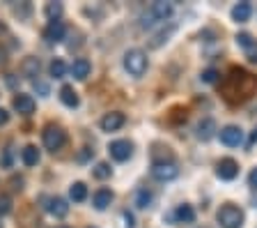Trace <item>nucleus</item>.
I'll list each match as a JSON object with an SVG mask.
<instances>
[{"mask_svg": "<svg viewBox=\"0 0 257 228\" xmlns=\"http://www.w3.org/2000/svg\"><path fill=\"white\" fill-rule=\"evenodd\" d=\"M223 90H225V97L230 99V102H232V95L234 93H239L236 95V102H243V99L252 97V93L257 90V76L234 67V69L230 71V76H227Z\"/></svg>", "mask_w": 257, "mask_h": 228, "instance_id": "nucleus-1", "label": "nucleus"}, {"mask_svg": "<svg viewBox=\"0 0 257 228\" xmlns=\"http://www.w3.org/2000/svg\"><path fill=\"white\" fill-rule=\"evenodd\" d=\"M147 53L140 49H131L124 53V69L128 71L131 76H136V79H140V76L147 71Z\"/></svg>", "mask_w": 257, "mask_h": 228, "instance_id": "nucleus-2", "label": "nucleus"}, {"mask_svg": "<svg viewBox=\"0 0 257 228\" xmlns=\"http://www.w3.org/2000/svg\"><path fill=\"white\" fill-rule=\"evenodd\" d=\"M170 17H172V5H170V3L159 0V3H152V7L147 10V14H143L140 26H143V28L154 26V23H159V21H168Z\"/></svg>", "mask_w": 257, "mask_h": 228, "instance_id": "nucleus-3", "label": "nucleus"}, {"mask_svg": "<svg viewBox=\"0 0 257 228\" xmlns=\"http://www.w3.org/2000/svg\"><path fill=\"white\" fill-rule=\"evenodd\" d=\"M216 219H218L220 228H241L243 226V212H241L236 205H232V203L220 207Z\"/></svg>", "mask_w": 257, "mask_h": 228, "instance_id": "nucleus-4", "label": "nucleus"}, {"mask_svg": "<svg viewBox=\"0 0 257 228\" xmlns=\"http://www.w3.org/2000/svg\"><path fill=\"white\" fill-rule=\"evenodd\" d=\"M42 138H44V147H46V150H51V152L60 150V147L64 145V141H67L64 131L60 129V127H55V125H46Z\"/></svg>", "mask_w": 257, "mask_h": 228, "instance_id": "nucleus-5", "label": "nucleus"}, {"mask_svg": "<svg viewBox=\"0 0 257 228\" xmlns=\"http://www.w3.org/2000/svg\"><path fill=\"white\" fill-rule=\"evenodd\" d=\"M152 175H154L159 182H170L179 175V169H177L175 162H156L152 166Z\"/></svg>", "mask_w": 257, "mask_h": 228, "instance_id": "nucleus-6", "label": "nucleus"}, {"mask_svg": "<svg viewBox=\"0 0 257 228\" xmlns=\"http://www.w3.org/2000/svg\"><path fill=\"white\" fill-rule=\"evenodd\" d=\"M108 152H110V157L115 159V162H126L131 155H134V143L131 141H112L110 145H108Z\"/></svg>", "mask_w": 257, "mask_h": 228, "instance_id": "nucleus-7", "label": "nucleus"}, {"mask_svg": "<svg viewBox=\"0 0 257 228\" xmlns=\"http://www.w3.org/2000/svg\"><path fill=\"white\" fill-rule=\"evenodd\" d=\"M220 141H223L227 147H239L241 141H243V131H241V127H236V125H227L220 129Z\"/></svg>", "mask_w": 257, "mask_h": 228, "instance_id": "nucleus-8", "label": "nucleus"}, {"mask_svg": "<svg viewBox=\"0 0 257 228\" xmlns=\"http://www.w3.org/2000/svg\"><path fill=\"white\" fill-rule=\"evenodd\" d=\"M216 175H218L220 180H234L236 175H239V164L230 157L220 159V162L216 164Z\"/></svg>", "mask_w": 257, "mask_h": 228, "instance_id": "nucleus-9", "label": "nucleus"}, {"mask_svg": "<svg viewBox=\"0 0 257 228\" xmlns=\"http://www.w3.org/2000/svg\"><path fill=\"white\" fill-rule=\"evenodd\" d=\"M124 113H119V111H112V113H106L101 118V122H99V125H101V129L103 131H108V134H110V131H117L119 127L124 125Z\"/></svg>", "mask_w": 257, "mask_h": 228, "instance_id": "nucleus-10", "label": "nucleus"}, {"mask_svg": "<svg viewBox=\"0 0 257 228\" xmlns=\"http://www.w3.org/2000/svg\"><path fill=\"white\" fill-rule=\"evenodd\" d=\"M12 104H14V111H16V113H21V115H32V113H35V99H32L30 95L19 93Z\"/></svg>", "mask_w": 257, "mask_h": 228, "instance_id": "nucleus-11", "label": "nucleus"}, {"mask_svg": "<svg viewBox=\"0 0 257 228\" xmlns=\"http://www.w3.org/2000/svg\"><path fill=\"white\" fill-rule=\"evenodd\" d=\"M64 33H67V28H64L62 21H51L46 26V30H44V37H46V42L55 44V42H62Z\"/></svg>", "mask_w": 257, "mask_h": 228, "instance_id": "nucleus-12", "label": "nucleus"}, {"mask_svg": "<svg viewBox=\"0 0 257 228\" xmlns=\"http://www.w3.org/2000/svg\"><path fill=\"white\" fill-rule=\"evenodd\" d=\"M90 69H92V65H90V60H85V58H76L74 65L69 67L71 76H74L76 81H85L87 76H90Z\"/></svg>", "mask_w": 257, "mask_h": 228, "instance_id": "nucleus-13", "label": "nucleus"}, {"mask_svg": "<svg viewBox=\"0 0 257 228\" xmlns=\"http://www.w3.org/2000/svg\"><path fill=\"white\" fill-rule=\"evenodd\" d=\"M46 210L51 212L53 217L62 219V217H67V212H69V205H67V201H64V198H60V196H55V198H48V205H46Z\"/></svg>", "mask_w": 257, "mask_h": 228, "instance_id": "nucleus-14", "label": "nucleus"}, {"mask_svg": "<svg viewBox=\"0 0 257 228\" xmlns=\"http://www.w3.org/2000/svg\"><path fill=\"white\" fill-rule=\"evenodd\" d=\"M39 159H42V155H39V150L35 145H26L21 150V162L26 164L28 169H32V166H37Z\"/></svg>", "mask_w": 257, "mask_h": 228, "instance_id": "nucleus-15", "label": "nucleus"}, {"mask_svg": "<svg viewBox=\"0 0 257 228\" xmlns=\"http://www.w3.org/2000/svg\"><path fill=\"white\" fill-rule=\"evenodd\" d=\"M216 134V120L214 118H204L198 125V138L200 141H209Z\"/></svg>", "mask_w": 257, "mask_h": 228, "instance_id": "nucleus-16", "label": "nucleus"}, {"mask_svg": "<svg viewBox=\"0 0 257 228\" xmlns=\"http://www.w3.org/2000/svg\"><path fill=\"white\" fill-rule=\"evenodd\" d=\"M250 14H252L250 3H239V5L232 7V19H234L236 23H246L248 19H250Z\"/></svg>", "mask_w": 257, "mask_h": 228, "instance_id": "nucleus-17", "label": "nucleus"}, {"mask_svg": "<svg viewBox=\"0 0 257 228\" xmlns=\"http://www.w3.org/2000/svg\"><path fill=\"white\" fill-rule=\"evenodd\" d=\"M175 30H177V26H175V23H170V26H168V28H161L159 33H156L154 37H152L150 46H152V49H159L161 44H166L168 39H170V35L175 33Z\"/></svg>", "mask_w": 257, "mask_h": 228, "instance_id": "nucleus-18", "label": "nucleus"}, {"mask_svg": "<svg viewBox=\"0 0 257 228\" xmlns=\"http://www.w3.org/2000/svg\"><path fill=\"white\" fill-rule=\"evenodd\" d=\"M112 198H115V196H112L110 189H99L94 194V198H92V203H94L96 210H106V207L112 203Z\"/></svg>", "mask_w": 257, "mask_h": 228, "instance_id": "nucleus-19", "label": "nucleus"}, {"mask_svg": "<svg viewBox=\"0 0 257 228\" xmlns=\"http://www.w3.org/2000/svg\"><path fill=\"white\" fill-rule=\"evenodd\" d=\"M60 99H62L64 106H69V109H76L78 106V95L71 86H62L60 88Z\"/></svg>", "mask_w": 257, "mask_h": 228, "instance_id": "nucleus-20", "label": "nucleus"}, {"mask_svg": "<svg viewBox=\"0 0 257 228\" xmlns=\"http://www.w3.org/2000/svg\"><path fill=\"white\" fill-rule=\"evenodd\" d=\"M39 60L37 58H26L23 60V65H21V69H23V76H28V79H35V76H39Z\"/></svg>", "mask_w": 257, "mask_h": 228, "instance_id": "nucleus-21", "label": "nucleus"}, {"mask_svg": "<svg viewBox=\"0 0 257 228\" xmlns=\"http://www.w3.org/2000/svg\"><path fill=\"white\" fill-rule=\"evenodd\" d=\"M175 217L179 219V221H182V223H193V221H195V210H193L191 205H186V203H184V205H179V207H177Z\"/></svg>", "mask_w": 257, "mask_h": 228, "instance_id": "nucleus-22", "label": "nucleus"}, {"mask_svg": "<svg viewBox=\"0 0 257 228\" xmlns=\"http://www.w3.org/2000/svg\"><path fill=\"white\" fill-rule=\"evenodd\" d=\"M69 196L74 203H83L87 198V187L83 185V182H74V185L69 187Z\"/></svg>", "mask_w": 257, "mask_h": 228, "instance_id": "nucleus-23", "label": "nucleus"}, {"mask_svg": "<svg viewBox=\"0 0 257 228\" xmlns=\"http://www.w3.org/2000/svg\"><path fill=\"white\" fill-rule=\"evenodd\" d=\"M44 14H46L48 21H58V19L62 17V5H60V3H46Z\"/></svg>", "mask_w": 257, "mask_h": 228, "instance_id": "nucleus-24", "label": "nucleus"}, {"mask_svg": "<svg viewBox=\"0 0 257 228\" xmlns=\"http://www.w3.org/2000/svg\"><path fill=\"white\" fill-rule=\"evenodd\" d=\"M48 71H51L53 79H64V74H67V65H64V60L55 58L53 62H51V67H48Z\"/></svg>", "mask_w": 257, "mask_h": 228, "instance_id": "nucleus-25", "label": "nucleus"}, {"mask_svg": "<svg viewBox=\"0 0 257 228\" xmlns=\"http://www.w3.org/2000/svg\"><path fill=\"white\" fill-rule=\"evenodd\" d=\"M92 175H94L96 180H106V178H110V166H108L106 162H99L94 166V169H92Z\"/></svg>", "mask_w": 257, "mask_h": 228, "instance_id": "nucleus-26", "label": "nucleus"}, {"mask_svg": "<svg viewBox=\"0 0 257 228\" xmlns=\"http://www.w3.org/2000/svg\"><path fill=\"white\" fill-rule=\"evenodd\" d=\"M152 203V194L147 189H138V194H136V205L140 207V210H145V207H150Z\"/></svg>", "mask_w": 257, "mask_h": 228, "instance_id": "nucleus-27", "label": "nucleus"}, {"mask_svg": "<svg viewBox=\"0 0 257 228\" xmlns=\"http://www.w3.org/2000/svg\"><path fill=\"white\" fill-rule=\"evenodd\" d=\"M236 44H239V46H241L243 51H250L257 42H255V39H252L248 33H239V35H236Z\"/></svg>", "mask_w": 257, "mask_h": 228, "instance_id": "nucleus-28", "label": "nucleus"}, {"mask_svg": "<svg viewBox=\"0 0 257 228\" xmlns=\"http://www.w3.org/2000/svg\"><path fill=\"white\" fill-rule=\"evenodd\" d=\"M12 212V198L10 196H0V217H5Z\"/></svg>", "mask_w": 257, "mask_h": 228, "instance_id": "nucleus-29", "label": "nucleus"}, {"mask_svg": "<svg viewBox=\"0 0 257 228\" xmlns=\"http://www.w3.org/2000/svg\"><path fill=\"white\" fill-rule=\"evenodd\" d=\"M216 76H218V71H216V69H207V71L202 74V81H204V83H214Z\"/></svg>", "mask_w": 257, "mask_h": 228, "instance_id": "nucleus-30", "label": "nucleus"}, {"mask_svg": "<svg viewBox=\"0 0 257 228\" xmlns=\"http://www.w3.org/2000/svg\"><path fill=\"white\" fill-rule=\"evenodd\" d=\"M124 221H126V228H134L136 226V219L131 212H124Z\"/></svg>", "mask_w": 257, "mask_h": 228, "instance_id": "nucleus-31", "label": "nucleus"}, {"mask_svg": "<svg viewBox=\"0 0 257 228\" xmlns=\"http://www.w3.org/2000/svg\"><path fill=\"white\" fill-rule=\"evenodd\" d=\"M246 53H248V60H250V62H257V44L250 51H246Z\"/></svg>", "mask_w": 257, "mask_h": 228, "instance_id": "nucleus-32", "label": "nucleus"}, {"mask_svg": "<svg viewBox=\"0 0 257 228\" xmlns=\"http://www.w3.org/2000/svg\"><path fill=\"white\" fill-rule=\"evenodd\" d=\"M7 120H10V113H7L5 109H0V127L7 125Z\"/></svg>", "mask_w": 257, "mask_h": 228, "instance_id": "nucleus-33", "label": "nucleus"}, {"mask_svg": "<svg viewBox=\"0 0 257 228\" xmlns=\"http://www.w3.org/2000/svg\"><path fill=\"white\" fill-rule=\"evenodd\" d=\"M248 182H250V187H255V189H257V169L250 171V178H248Z\"/></svg>", "mask_w": 257, "mask_h": 228, "instance_id": "nucleus-34", "label": "nucleus"}, {"mask_svg": "<svg viewBox=\"0 0 257 228\" xmlns=\"http://www.w3.org/2000/svg\"><path fill=\"white\" fill-rule=\"evenodd\" d=\"M60 228H67V226H60Z\"/></svg>", "mask_w": 257, "mask_h": 228, "instance_id": "nucleus-35", "label": "nucleus"}, {"mask_svg": "<svg viewBox=\"0 0 257 228\" xmlns=\"http://www.w3.org/2000/svg\"><path fill=\"white\" fill-rule=\"evenodd\" d=\"M0 228H3V226H0Z\"/></svg>", "mask_w": 257, "mask_h": 228, "instance_id": "nucleus-36", "label": "nucleus"}]
</instances>
